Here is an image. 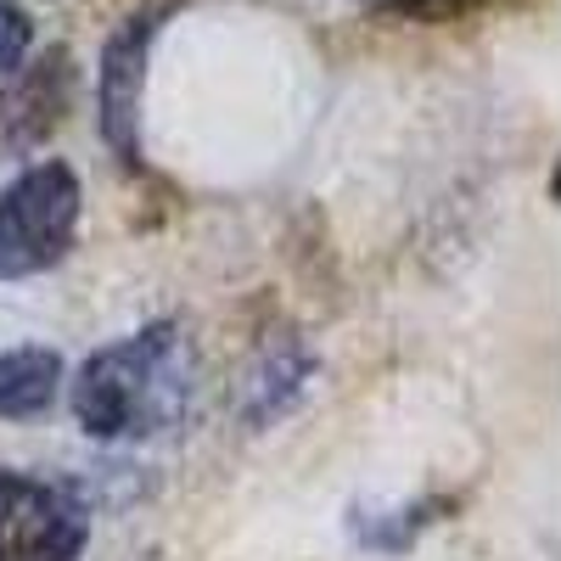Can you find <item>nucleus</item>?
I'll return each mask as SVG.
<instances>
[{
  "mask_svg": "<svg viewBox=\"0 0 561 561\" xmlns=\"http://www.w3.org/2000/svg\"><path fill=\"white\" fill-rule=\"evenodd\" d=\"M185 399H192V348L169 320L96 348L73 382V415L90 438H152L185 415Z\"/></svg>",
  "mask_w": 561,
  "mask_h": 561,
  "instance_id": "f257e3e1",
  "label": "nucleus"
},
{
  "mask_svg": "<svg viewBox=\"0 0 561 561\" xmlns=\"http://www.w3.org/2000/svg\"><path fill=\"white\" fill-rule=\"evenodd\" d=\"M79 174L57 158L23 169L0 192V280H23L68 259L79 230Z\"/></svg>",
  "mask_w": 561,
  "mask_h": 561,
  "instance_id": "f03ea898",
  "label": "nucleus"
},
{
  "mask_svg": "<svg viewBox=\"0 0 561 561\" xmlns=\"http://www.w3.org/2000/svg\"><path fill=\"white\" fill-rule=\"evenodd\" d=\"M90 539L84 505L23 472H0V561H79Z\"/></svg>",
  "mask_w": 561,
  "mask_h": 561,
  "instance_id": "7ed1b4c3",
  "label": "nucleus"
},
{
  "mask_svg": "<svg viewBox=\"0 0 561 561\" xmlns=\"http://www.w3.org/2000/svg\"><path fill=\"white\" fill-rule=\"evenodd\" d=\"M158 28H163V7L124 18V28L102 45L96 113H102V140L118 163H140V96H147V57Z\"/></svg>",
  "mask_w": 561,
  "mask_h": 561,
  "instance_id": "20e7f679",
  "label": "nucleus"
},
{
  "mask_svg": "<svg viewBox=\"0 0 561 561\" xmlns=\"http://www.w3.org/2000/svg\"><path fill=\"white\" fill-rule=\"evenodd\" d=\"M62 388V359L51 348H7L0 354V421H28L51 410Z\"/></svg>",
  "mask_w": 561,
  "mask_h": 561,
  "instance_id": "39448f33",
  "label": "nucleus"
},
{
  "mask_svg": "<svg viewBox=\"0 0 561 561\" xmlns=\"http://www.w3.org/2000/svg\"><path fill=\"white\" fill-rule=\"evenodd\" d=\"M404 12H421V18H444V12H460V7H472V0H399Z\"/></svg>",
  "mask_w": 561,
  "mask_h": 561,
  "instance_id": "423d86ee",
  "label": "nucleus"
}]
</instances>
